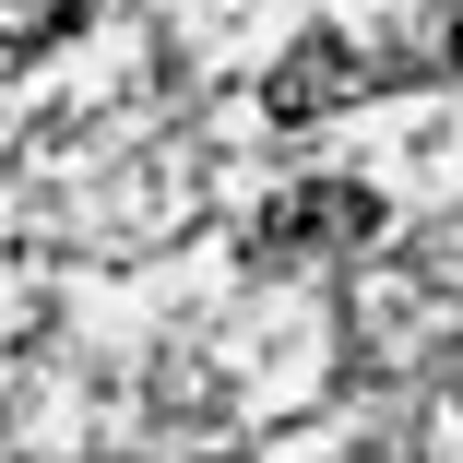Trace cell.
<instances>
[{
    "label": "cell",
    "mask_w": 463,
    "mask_h": 463,
    "mask_svg": "<svg viewBox=\"0 0 463 463\" xmlns=\"http://www.w3.org/2000/svg\"><path fill=\"white\" fill-rule=\"evenodd\" d=\"M451 60H463V24H451Z\"/></svg>",
    "instance_id": "obj_4"
},
{
    "label": "cell",
    "mask_w": 463,
    "mask_h": 463,
    "mask_svg": "<svg viewBox=\"0 0 463 463\" xmlns=\"http://www.w3.org/2000/svg\"><path fill=\"white\" fill-rule=\"evenodd\" d=\"M356 96H368V60L345 36H298V60H273V83H261L273 119H321V108H356Z\"/></svg>",
    "instance_id": "obj_2"
},
{
    "label": "cell",
    "mask_w": 463,
    "mask_h": 463,
    "mask_svg": "<svg viewBox=\"0 0 463 463\" xmlns=\"http://www.w3.org/2000/svg\"><path fill=\"white\" fill-rule=\"evenodd\" d=\"M345 238H381V191L356 178H298L261 203V250H345Z\"/></svg>",
    "instance_id": "obj_1"
},
{
    "label": "cell",
    "mask_w": 463,
    "mask_h": 463,
    "mask_svg": "<svg viewBox=\"0 0 463 463\" xmlns=\"http://www.w3.org/2000/svg\"><path fill=\"white\" fill-rule=\"evenodd\" d=\"M71 24H83V0H0V48H13V60L24 48H60Z\"/></svg>",
    "instance_id": "obj_3"
}]
</instances>
